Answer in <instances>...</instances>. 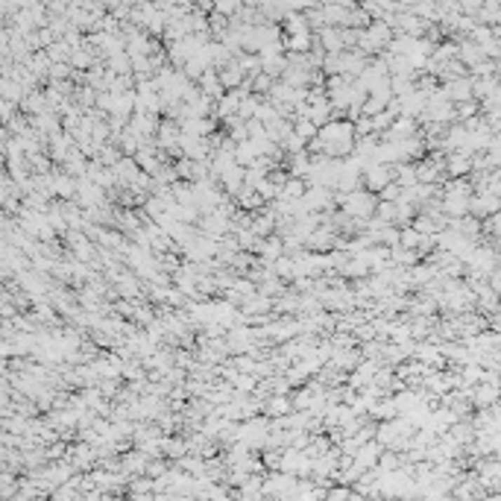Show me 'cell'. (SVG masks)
Segmentation results:
<instances>
[{"label": "cell", "instance_id": "obj_9", "mask_svg": "<svg viewBox=\"0 0 501 501\" xmlns=\"http://www.w3.org/2000/svg\"><path fill=\"white\" fill-rule=\"evenodd\" d=\"M396 173H399V182H402V185H410V182H413V171H410V167H396Z\"/></svg>", "mask_w": 501, "mask_h": 501}, {"label": "cell", "instance_id": "obj_5", "mask_svg": "<svg viewBox=\"0 0 501 501\" xmlns=\"http://www.w3.org/2000/svg\"><path fill=\"white\" fill-rule=\"evenodd\" d=\"M285 253H288V249H285V238L267 235L264 243H261V249H258V261H261V264H276Z\"/></svg>", "mask_w": 501, "mask_h": 501}, {"label": "cell", "instance_id": "obj_7", "mask_svg": "<svg viewBox=\"0 0 501 501\" xmlns=\"http://www.w3.org/2000/svg\"><path fill=\"white\" fill-rule=\"evenodd\" d=\"M293 132H296V135H302L305 141H311V138L320 135V126H316L311 118H299V121L293 123Z\"/></svg>", "mask_w": 501, "mask_h": 501}, {"label": "cell", "instance_id": "obj_8", "mask_svg": "<svg viewBox=\"0 0 501 501\" xmlns=\"http://www.w3.org/2000/svg\"><path fill=\"white\" fill-rule=\"evenodd\" d=\"M399 466V457H393L390 452H381V457H378V469L381 472H393Z\"/></svg>", "mask_w": 501, "mask_h": 501}, {"label": "cell", "instance_id": "obj_3", "mask_svg": "<svg viewBox=\"0 0 501 501\" xmlns=\"http://www.w3.org/2000/svg\"><path fill=\"white\" fill-rule=\"evenodd\" d=\"M363 185L370 188V191H384L390 185V173H387V167H384L381 161H370L363 167Z\"/></svg>", "mask_w": 501, "mask_h": 501}, {"label": "cell", "instance_id": "obj_1", "mask_svg": "<svg viewBox=\"0 0 501 501\" xmlns=\"http://www.w3.org/2000/svg\"><path fill=\"white\" fill-rule=\"evenodd\" d=\"M338 203L343 206L346 214L361 217V220H370V217L375 214V208H378V199L373 196L370 188L366 191H352V194H340L338 191Z\"/></svg>", "mask_w": 501, "mask_h": 501}, {"label": "cell", "instance_id": "obj_11", "mask_svg": "<svg viewBox=\"0 0 501 501\" xmlns=\"http://www.w3.org/2000/svg\"><path fill=\"white\" fill-rule=\"evenodd\" d=\"M402 246H416V235H413V232H405V235H402Z\"/></svg>", "mask_w": 501, "mask_h": 501}, {"label": "cell", "instance_id": "obj_6", "mask_svg": "<svg viewBox=\"0 0 501 501\" xmlns=\"http://www.w3.org/2000/svg\"><path fill=\"white\" fill-rule=\"evenodd\" d=\"M381 452H384V446H381V443H375V440H366V443L358 448L355 463L361 466L363 472H366V469H375V466H378V457H381Z\"/></svg>", "mask_w": 501, "mask_h": 501}, {"label": "cell", "instance_id": "obj_4", "mask_svg": "<svg viewBox=\"0 0 501 501\" xmlns=\"http://www.w3.org/2000/svg\"><path fill=\"white\" fill-rule=\"evenodd\" d=\"M293 399H288V393H273L270 399H264V413L270 416V420H281V416L293 413Z\"/></svg>", "mask_w": 501, "mask_h": 501}, {"label": "cell", "instance_id": "obj_10", "mask_svg": "<svg viewBox=\"0 0 501 501\" xmlns=\"http://www.w3.org/2000/svg\"><path fill=\"white\" fill-rule=\"evenodd\" d=\"M238 4H241V0H217V9H220V12H235L238 9Z\"/></svg>", "mask_w": 501, "mask_h": 501}, {"label": "cell", "instance_id": "obj_2", "mask_svg": "<svg viewBox=\"0 0 501 501\" xmlns=\"http://www.w3.org/2000/svg\"><path fill=\"white\" fill-rule=\"evenodd\" d=\"M331 203H334V188H328V185H311L302 196L305 211H328Z\"/></svg>", "mask_w": 501, "mask_h": 501}]
</instances>
